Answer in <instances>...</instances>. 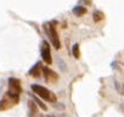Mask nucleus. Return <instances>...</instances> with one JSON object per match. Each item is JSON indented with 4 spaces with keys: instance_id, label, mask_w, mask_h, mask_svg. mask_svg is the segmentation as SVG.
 I'll return each instance as SVG.
<instances>
[{
    "instance_id": "obj_1",
    "label": "nucleus",
    "mask_w": 124,
    "mask_h": 117,
    "mask_svg": "<svg viewBox=\"0 0 124 117\" xmlns=\"http://www.w3.org/2000/svg\"><path fill=\"white\" fill-rule=\"evenodd\" d=\"M31 88H32V90H33L38 96H40L41 99H44V100H46V101H50V102H56V95H55L52 92H50L49 89H46L45 87H41V85H39V84H32Z\"/></svg>"
},
{
    "instance_id": "obj_2",
    "label": "nucleus",
    "mask_w": 124,
    "mask_h": 117,
    "mask_svg": "<svg viewBox=\"0 0 124 117\" xmlns=\"http://www.w3.org/2000/svg\"><path fill=\"white\" fill-rule=\"evenodd\" d=\"M44 28H45V32H46L47 37L50 38V42H51L52 46H54L56 50H58V49L61 48V44H60V38H58L56 27L54 26V23H45Z\"/></svg>"
},
{
    "instance_id": "obj_3",
    "label": "nucleus",
    "mask_w": 124,
    "mask_h": 117,
    "mask_svg": "<svg viewBox=\"0 0 124 117\" xmlns=\"http://www.w3.org/2000/svg\"><path fill=\"white\" fill-rule=\"evenodd\" d=\"M41 57L45 64L47 65H51L52 62V57H51V51H50V45L47 42H43L41 43Z\"/></svg>"
},
{
    "instance_id": "obj_4",
    "label": "nucleus",
    "mask_w": 124,
    "mask_h": 117,
    "mask_svg": "<svg viewBox=\"0 0 124 117\" xmlns=\"http://www.w3.org/2000/svg\"><path fill=\"white\" fill-rule=\"evenodd\" d=\"M9 85H10V90H9V92H11V93H14V94L20 95V93L22 92L21 81L17 79V78H14V77L9 78Z\"/></svg>"
},
{
    "instance_id": "obj_5",
    "label": "nucleus",
    "mask_w": 124,
    "mask_h": 117,
    "mask_svg": "<svg viewBox=\"0 0 124 117\" xmlns=\"http://www.w3.org/2000/svg\"><path fill=\"white\" fill-rule=\"evenodd\" d=\"M43 73H44L46 82H56L57 78H58V76L52 70H50L49 67H43Z\"/></svg>"
},
{
    "instance_id": "obj_6",
    "label": "nucleus",
    "mask_w": 124,
    "mask_h": 117,
    "mask_svg": "<svg viewBox=\"0 0 124 117\" xmlns=\"http://www.w3.org/2000/svg\"><path fill=\"white\" fill-rule=\"evenodd\" d=\"M41 68H43V66H41V64L40 62H37L31 70H29V75L31 76H33L34 78H39L40 77V72H41Z\"/></svg>"
},
{
    "instance_id": "obj_7",
    "label": "nucleus",
    "mask_w": 124,
    "mask_h": 117,
    "mask_svg": "<svg viewBox=\"0 0 124 117\" xmlns=\"http://www.w3.org/2000/svg\"><path fill=\"white\" fill-rule=\"evenodd\" d=\"M12 102L5 96L3 100H0V111H4V110H8V109H10V107H12Z\"/></svg>"
},
{
    "instance_id": "obj_8",
    "label": "nucleus",
    "mask_w": 124,
    "mask_h": 117,
    "mask_svg": "<svg viewBox=\"0 0 124 117\" xmlns=\"http://www.w3.org/2000/svg\"><path fill=\"white\" fill-rule=\"evenodd\" d=\"M72 12H73L76 16H83V15L86 14V9H85L84 6H82V5H77V6H74V8L72 9Z\"/></svg>"
},
{
    "instance_id": "obj_9",
    "label": "nucleus",
    "mask_w": 124,
    "mask_h": 117,
    "mask_svg": "<svg viewBox=\"0 0 124 117\" xmlns=\"http://www.w3.org/2000/svg\"><path fill=\"white\" fill-rule=\"evenodd\" d=\"M72 54H73V56H74L76 58H79V57H80V51H79V44H78V43L73 45V48H72Z\"/></svg>"
},
{
    "instance_id": "obj_10",
    "label": "nucleus",
    "mask_w": 124,
    "mask_h": 117,
    "mask_svg": "<svg viewBox=\"0 0 124 117\" xmlns=\"http://www.w3.org/2000/svg\"><path fill=\"white\" fill-rule=\"evenodd\" d=\"M33 100L37 102V105H38V106H39L41 110H44V111H46V110H47V106H46V105H45V104H44V102H43L40 99H38V96H33Z\"/></svg>"
},
{
    "instance_id": "obj_11",
    "label": "nucleus",
    "mask_w": 124,
    "mask_h": 117,
    "mask_svg": "<svg viewBox=\"0 0 124 117\" xmlns=\"http://www.w3.org/2000/svg\"><path fill=\"white\" fill-rule=\"evenodd\" d=\"M57 64H58V66H60V68H61V71L62 72H66V64H65V61L62 60L61 57H57Z\"/></svg>"
},
{
    "instance_id": "obj_12",
    "label": "nucleus",
    "mask_w": 124,
    "mask_h": 117,
    "mask_svg": "<svg viewBox=\"0 0 124 117\" xmlns=\"http://www.w3.org/2000/svg\"><path fill=\"white\" fill-rule=\"evenodd\" d=\"M93 18H94V22H99V21H101L103 18V15L101 12H99V11H95L94 15H93Z\"/></svg>"
},
{
    "instance_id": "obj_13",
    "label": "nucleus",
    "mask_w": 124,
    "mask_h": 117,
    "mask_svg": "<svg viewBox=\"0 0 124 117\" xmlns=\"http://www.w3.org/2000/svg\"><path fill=\"white\" fill-rule=\"evenodd\" d=\"M114 84H116V89L119 92V94H123V89H122V87H120V84L117 82V81H114Z\"/></svg>"
},
{
    "instance_id": "obj_14",
    "label": "nucleus",
    "mask_w": 124,
    "mask_h": 117,
    "mask_svg": "<svg viewBox=\"0 0 124 117\" xmlns=\"http://www.w3.org/2000/svg\"><path fill=\"white\" fill-rule=\"evenodd\" d=\"M80 3H86V4H90V0H80Z\"/></svg>"
}]
</instances>
